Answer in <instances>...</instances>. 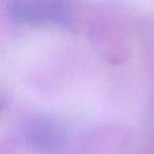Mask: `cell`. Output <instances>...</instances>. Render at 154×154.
<instances>
[{"instance_id":"cell-1","label":"cell","mask_w":154,"mask_h":154,"mask_svg":"<svg viewBox=\"0 0 154 154\" xmlns=\"http://www.w3.org/2000/svg\"><path fill=\"white\" fill-rule=\"evenodd\" d=\"M5 12L15 23L26 26L66 24L70 20V0H5Z\"/></svg>"}]
</instances>
